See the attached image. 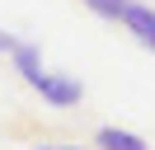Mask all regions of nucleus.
<instances>
[{
  "instance_id": "39448f33",
  "label": "nucleus",
  "mask_w": 155,
  "mask_h": 150,
  "mask_svg": "<svg viewBox=\"0 0 155 150\" xmlns=\"http://www.w3.org/2000/svg\"><path fill=\"white\" fill-rule=\"evenodd\" d=\"M89 9H94L99 19H108V24H122V9L132 5V0H85Z\"/></svg>"
},
{
  "instance_id": "7ed1b4c3",
  "label": "nucleus",
  "mask_w": 155,
  "mask_h": 150,
  "mask_svg": "<svg viewBox=\"0 0 155 150\" xmlns=\"http://www.w3.org/2000/svg\"><path fill=\"white\" fill-rule=\"evenodd\" d=\"M94 145L99 150H150L136 131H122V127H99L94 131Z\"/></svg>"
},
{
  "instance_id": "20e7f679",
  "label": "nucleus",
  "mask_w": 155,
  "mask_h": 150,
  "mask_svg": "<svg viewBox=\"0 0 155 150\" xmlns=\"http://www.w3.org/2000/svg\"><path fill=\"white\" fill-rule=\"evenodd\" d=\"M10 61H14V70H19L24 80H33V75L42 70V56H38V47H33V42H19V47H14V56H10Z\"/></svg>"
},
{
  "instance_id": "f257e3e1",
  "label": "nucleus",
  "mask_w": 155,
  "mask_h": 150,
  "mask_svg": "<svg viewBox=\"0 0 155 150\" xmlns=\"http://www.w3.org/2000/svg\"><path fill=\"white\" fill-rule=\"evenodd\" d=\"M28 84H33V89H38L42 99L52 103V108H71V103H80V99H85V84H80V80H71V75H61V70H38Z\"/></svg>"
},
{
  "instance_id": "0eeeda50",
  "label": "nucleus",
  "mask_w": 155,
  "mask_h": 150,
  "mask_svg": "<svg viewBox=\"0 0 155 150\" xmlns=\"http://www.w3.org/2000/svg\"><path fill=\"white\" fill-rule=\"evenodd\" d=\"M38 150H80V145H38Z\"/></svg>"
},
{
  "instance_id": "423d86ee",
  "label": "nucleus",
  "mask_w": 155,
  "mask_h": 150,
  "mask_svg": "<svg viewBox=\"0 0 155 150\" xmlns=\"http://www.w3.org/2000/svg\"><path fill=\"white\" fill-rule=\"evenodd\" d=\"M14 47H19V38H14V33H5V28H0V52H5V56H14Z\"/></svg>"
},
{
  "instance_id": "f03ea898",
  "label": "nucleus",
  "mask_w": 155,
  "mask_h": 150,
  "mask_svg": "<svg viewBox=\"0 0 155 150\" xmlns=\"http://www.w3.org/2000/svg\"><path fill=\"white\" fill-rule=\"evenodd\" d=\"M122 28L146 47V52H155V9L150 5H127L122 9Z\"/></svg>"
}]
</instances>
